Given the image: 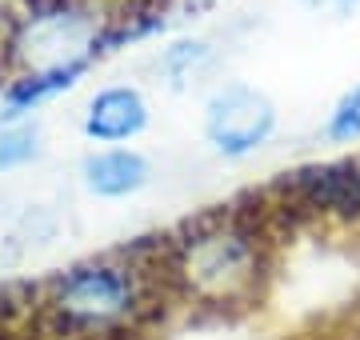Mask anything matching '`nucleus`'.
Masks as SVG:
<instances>
[{
    "mask_svg": "<svg viewBox=\"0 0 360 340\" xmlns=\"http://www.w3.org/2000/svg\"><path fill=\"white\" fill-rule=\"evenodd\" d=\"M269 244L257 221L240 212H212L172 240L168 276L188 301L205 308H240L260 292Z\"/></svg>",
    "mask_w": 360,
    "mask_h": 340,
    "instance_id": "nucleus-1",
    "label": "nucleus"
},
{
    "mask_svg": "<svg viewBox=\"0 0 360 340\" xmlns=\"http://www.w3.org/2000/svg\"><path fill=\"white\" fill-rule=\"evenodd\" d=\"M52 325L68 336L108 340L129 332L144 316V285L132 264L89 261L56 276L44 296Z\"/></svg>",
    "mask_w": 360,
    "mask_h": 340,
    "instance_id": "nucleus-2",
    "label": "nucleus"
},
{
    "mask_svg": "<svg viewBox=\"0 0 360 340\" xmlns=\"http://www.w3.org/2000/svg\"><path fill=\"white\" fill-rule=\"evenodd\" d=\"M108 25L89 0H37L25 16L13 20L4 48L20 77L80 72L96 53H104Z\"/></svg>",
    "mask_w": 360,
    "mask_h": 340,
    "instance_id": "nucleus-3",
    "label": "nucleus"
},
{
    "mask_svg": "<svg viewBox=\"0 0 360 340\" xmlns=\"http://www.w3.org/2000/svg\"><path fill=\"white\" fill-rule=\"evenodd\" d=\"M276 108L264 92L248 84H224L205 108V136L220 157H248L272 136Z\"/></svg>",
    "mask_w": 360,
    "mask_h": 340,
    "instance_id": "nucleus-4",
    "label": "nucleus"
},
{
    "mask_svg": "<svg viewBox=\"0 0 360 340\" xmlns=\"http://www.w3.org/2000/svg\"><path fill=\"white\" fill-rule=\"evenodd\" d=\"M281 188L304 209L333 212V216H360V160L304 164V169L288 172Z\"/></svg>",
    "mask_w": 360,
    "mask_h": 340,
    "instance_id": "nucleus-5",
    "label": "nucleus"
},
{
    "mask_svg": "<svg viewBox=\"0 0 360 340\" xmlns=\"http://www.w3.org/2000/svg\"><path fill=\"white\" fill-rule=\"evenodd\" d=\"M148 124V100L141 96V89L129 84H112L92 96L89 112H84V132L101 144H120L141 136Z\"/></svg>",
    "mask_w": 360,
    "mask_h": 340,
    "instance_id": "nucleus-6",
    "label": "nucleus"
},
{
    "mask_svg": "<svg viewBox=\"0 0 360 340\" xmlns=\"http://www.w3.org/2000/svg\"><path fill=\"white\" fill-rule=\"evenodd\" d=\"M84 184H89V192L104 200H116V197H132V192H141L153 169H148V160L136 152V148H104V152H92L84 160V169H80Z\"/></svg>",
    "mask_w": 360,
    "mask_h": 340,
    "instance_id": "nucleus-7",
    "label": "nucleus"
},
{
    "mask_svg": "<svg viewBox=\"0 0 360 340\" xmlns=\"http://www.w3.org/2000/svg\"><path fill=\"white\" fill-rule=\"evenodd\" d=\"M40 157V132L32 124H13L4 120L0 124V172L8 169H20L28 160Z\"/></svg>",
    "mask_w": 360,
    "mask_h": 340,
    "instance_id": "nucleus-8",
    "label": "nucleus"
},
{
    "mask_svg": "<svg viewBox=\"0 0 360 340\" xmlns=\"http://www.w3.org/2000/svg\"><path fill=\"white\" fill-rule=\"evenodd\" d=\"M208 56H212V48H208L205 40H176L172 48H165L160 68H165V77L172 84H184L188 77H196L208 65Z\"/></svg>",
    "mask_w": 360,
    "mask_h": 340,
    "instance_id": "nucleus-9",
    "label": "nucleus"
},
{
    "mask_svg": "<svg viewBox=\"0 0 360 340\" xmlns=\"http://www.w3.org/2000/svg\"><path fill=\"white\" fill-rule=\"evenodd\" d=\"M324 136L336 140V144L360 140V84L340 96V105L333 108V117H328V124H324Z\"/></svg>",
    "mask_w": 360,
    "mask_h": 340,
    "instance_id": "nucleus-10",
    "label": "nucleus"
},
{
    "mask_svg": "<svg viewBox=\"0 0 360 340\" xmlns=\"http://www.w3.org/2000/svg\"><path fill=\"white\" fill-rule=\"evenodd\" d=\"M312 13H324V16H348L356 8V0H304Z\"/></svg>",
    "mask_w": 360,
    "mask_h": 340,
    "instance_id": "nucleus-11",
    "label": "nucleus"
}]
</instances>
